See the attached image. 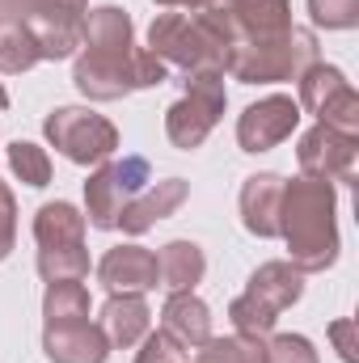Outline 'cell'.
Returning <instances> with one entry per match:
<instances>
[{"label":"cell","instance_id":"cell-21","mask_svg":"<svg viewBox=\"0 0 359 363\" xmlns=\"http://www.w3.org/2000/svg\"><path fill=\"white\" fill-rule=\"evenodd\" d=\"M157 271H161V287L165 291H194V283L207 271V258L194 241H170L157 254Z\"/></svg>","mask_w":359,"mask_h":363},{"label":"cell","instance_id":"cell-22","mask_svg":"<svg viewBox=\"0 0 359 363\" xmlns=\"http://www.w3.org/2000/svg\"><path fill=\"white\" fill-rule=\"evenodd\" d=\"M43 317H47V325L89 321V287H85L81 279L47 283V296H43Z\"/></svg>","mask_w":359,"mask_h":363},{"label":"cell","instance_id":"cell-31","mask_svg":"<svg viewBox=\"0 0 359 363\" xmlns=\"http://www.w3.org/2000/svg\"><path fill=\"white\" fill-rule=\"evenodd\" d=\"M153 4H161V9H186V13H199V9H207V4H216V0H153Z\"/></svg>","mask_w":359,"mask_h":363},{"label":"cell","instance_id":"cell-28","mask_svg":"<svg viewBox=\"0 0 359 363\" xmlns=\"http://www.w3.org/2000/svg\"><path fill=\"white\" fill-rule=\"evenodd\" d=\"M267 363H321L304 334H275L267 342Z\"/></svg>","mask_w":359,"mask_h":363},{"label":"cell","instance_id":"cell-8","mask_svg":"<svg viewBox=\"0 0 359 363\" xmlns=\"http://www.w3.org/2000/svg\"><path fill=\"white\" fill-rule=\"evenodd\" d=\"M43 135H47V144L60 157H68L72 165H85V169L110 161L114 148H118V127L106 114H93L89 106H60V110H51L43 118Z\"/></svg>","mask_w":359,"mask_h":363},{"label":"cell","instance_id":"cell-5","mask_svg":"<svg viewBox=\"0 0 359 363\" xmlns=\"http://www.w3.org/2000/svg\"><path fill=\"white\" fill-rule=\"evenodd\" d=\"M85 211L55 199L43 203L34 216V241H38V274L47 283L64 279H89V250H85Z\"/></svg>","mask_w":359,"mask_h":363},{"label":"cell","instance_id":"cell-20","mask_svg":"<svg viewBox=\"0 0 359 363\" xmlns=\"http://www.w3.org/2000/svg\"><path fill=\"white\" fill-rule=\"evenodd\" d=\"M161 330L186 347V351H194V347H203L207 338H211V308L194 296V291H170V300H165V308H161Z\"/></svg>","mask_w":359,"mask_h":363},{"label":"cell","instance_id":"cell-15","mask_svg":"<svg viewBox=\"0 0 359 363\" xmlns=\"http://www.w3.org/2000/svg\"><path fill=\"white\" fill-rule=\"evenodd\" d=\"M97 279L101 287L114 291H131V296H148L153 287H161V271H157V254L144 245H114L106 250V258L97 262Z\"/></svg>","mask_w":359,"mask_h":363},{"label":"cell","instance_id":"cell-14","mask_svg":"<svg viewBox=\"0 0 359 363\" xmlns=\"http://www.w3.org/2000/svg\"><path fill=\"white\" fill-rule=\"evenodd\" d=\"M224 13H228L233 47H258V43H270L296 26L292 0H224Z\"/></svg>","mask_w":359,"mask_h":363},{"label":"cell","instance_id":"cell-29","mask_svg":"<svg viewBox=\"0 0 359 363\" xmlns=\"http://www.w3.org/2000/svg\"><path fill=\"white\" fill-rule=\"evenodd\" d=\"M13 245H17V199L9 182L0 178V262L13 254Z\"/></svg>","mask_w":359,"mask_h":363},{"label":"cell","instance_id":"cell-18","mask_svg":"<svg viewBox=\"0 0 359 363\" xmlns=\"http://www.w3.org/2000/svg\"><path fill=\"white\" fill-rule=\"evenodd\" d=\"M43 355L51 363H106L110 342L101 325L72 321V325H47L43 330Z\"/></svg>","mask_w":359,"mask_h":363},{"label":"cell","instance_id":"cell-4","mask_svg":"<svg viewBox=\"0 0 359 363\" xmlns=\"http://www.w3.org/2000/svg\"><path fill=\"white\" fill-rule=\"evenodd\" d=\"M300 296H304V271H296L287 258L263 262L258 271L250 274L245 291L228 304L233 334H245V338H270V334H275V321H279Z\"/></svg>","mask_w":359,"mask_h":363},{"label":"cell","instance_id":"cell-24","mask_svg":"<svg viewBox=\"0 0 359 363\" xmlns=\"http://www.w3.org/2000/svg\"><path fill=\"white\" fill-rule=\"evenodd\" d=\"M34 64H43L38 43L17 26L0 17V72H30Z\"/></svg>","mask_w":359,"mask_h":363},{"label":"cell","instance_id":"cell-12","mask_svg":"<svg viewBox=\"0 0 359 363\" xmlns=\"http://www.w3.org/2000/svg\"><path fill=\"white\" fill-rule=\"evenodd\" d=\"M300 118H304V110L296 106V97H287V93L258 97L237 118V144H241V152H270L283 140H292Z\"/></svg>","mask_w":359,"mask_h":363},{"label":"cell","instance_id":"cell-27","mask_svg":"<svg viewBox=\"0 0 359 363\" xmlns=\"http://www.w3.org/2000/svg\"><path fill=\"white\" fill-rule=\"evenodd\" d=\"M136 363H190V351L178 347L165 330H148L136 351Z\"/></svg>","mask_w":359,"mask_h":363},{"label":"cell","instance_id":"cell-19","mask_svg":"<svg viewBox=\"0 0 359 363\" xmlns=\"http://www.w3.org/2000/svg\"><path fill=\"white\" fill-rule=\"evenodd\" d=\"M101 334L110 347L118 351H131L144 342V334L153 330V313H148V300L144 296H131V291H114L106 304H101Z\"/></svg>","mask_w":359,"mask_h":363},{"label":"cell","instance_id":"cell-11","mask_svg":"<svg viewBox=\"0 0 359 363\" xmlns=\"http://www.w3.org/2000/svg\"><path fill=\"white\" fill-rule=\"evenodd\" d=\"M296 85H300V97H296L300 110H309L317 123H326L343 135H359V93L343 68L317 60L313 68L300 72Z\"/></svg>","mask_w":359,"mask_h":363},{"label":"cell","instance_id":"cell-10","mask_svg":"<svg viewBox=\"0 0 359 363\" xmlns=\"http://www.w3.org/2000/svg\"><path fill=\"white\" fill-rule=\"evenodd\" d=\"M153 182V169L144 157H123V161H101L93 165L85 182V220L93 228H118L123 207Z\"/></svg>","mask_w":359,"mask_h":363},{"label":"cell","instance_id":"cell-9","mask_svg":"<svg viewBox=\"0 0 359 363\" xmlns=\"http://www.w3.org/2000/svg\"><path fill=\"white\" fill-rule=\"evenodd\" d=\"M228 106V89L220 72H190L186 77V93L165 110V135L182 152L203 148V140L216 131L220 114Z\"/></svg>","mask_w":359,"mask_h":363},{"label":"cell","instance_id":"cell-17","mask_svg":"<svg viewBox=\"0 0 359 363\" xmlns=\"http://www.w3.org/2000/svg\"><path fill=\"white\" fill-rule=\"evenodd\" d=\"M283 182L279 174H250L241 182V224L254 237H279V207H283Z\"/></svg>","mask_w":359,"mask_h":363},{"label":"cell","instance_id":"cell-6","mask_svg":"<svg viewBox=\"0 0 359 363\" xmlns=\"http://www.w3.org/2000/svg\"><path fill=\"white\" fill-rule=\"evenodd\" d=\"M317 64V34L304 26H292L287 34L258 43V47H233L228 55V72L241 85H283V81H300L304 68Z\"/></svg>","mask_w":359,"mask_h":363},{"label":"cell","instance_id":"cell-7","mask_svg":"<svg viewBox=\"0 0 359 363\" xmlns=\"http://www.w3.org/2000/svg\"><path fill=\"white\" fill-rule=\"evenodd\" d=\"M85 13L89 0H0V17L17 21L38 43L43 60H68L81 51Z\"/></svg>","mask_w":359,"mask_h":363},{"label":"cell","instance_id":"cell-26","mask_svg":"<svg viewBox=\"0 0 359 363\" xmlns=\"http://www.w3.org/2000/svg\"><path fill=\"white\" fill-rule=\"evenodd\" d=\"M313 26L326 30H355L359 26V0H309Z\"/></svg>","mask_w":359,"mask_h":363},{"label":"cell","instance_id":"cell-3","mask_svg":"<svg viewBox=\"0 0 359 363\" xmlns=\"http://www.w3.org/2000/svg\"><path fill=\"white\" fill-rule=\"evenodd\" d=\"M148 51L165 64L190 72H228V13L224 0L199 9V13H161L148 26Z\"/></svg>","mask_w":359,"mask_h":363},{"label":"cell","instance_id":"cell-23","mask_svg":"<svg viewBox=\"0 0 359 363\" xmlns=\"http://www.w3.org/2000/svg\"><path fill=\"white\" fill-rule=\"evenodd\" d=\"M194 363H267V338H207L203 347H194Z\"/></svg>","mask_w":359,"mask_h":363},{"label":"cell","instance_id":"cell-13","mask_svg":"<svg viewBox=\"0 0 359 363\" xmlns=\"http://www.w3.org/2000/svg\"><path fill=\"white\" fill-rule=\"evenodd\" d=\"M355 157H359V135H343L326 123H313L300 135V148H296L300 174L317 182H351L355 178Z\"/></svg>","mask_w":359,"mask_h":363},{"label":"cell","instance_id":"cell-32","mask_svg":"<svg viewBox=\"0 0 359 363\" xmlns=\"http://www.w3.org/2000/svg\"><path fill=\"white\" fill-rule=\"evenodd\" d=\"M4 106H9V93H4V85H0V110H4Z\"/></svg>","mask_w":359,"mask_h":363},{"label":"cell","instance_id":"cell-16","mask_svg":"<svg viewBox=\"0 0 359 363\" xmlns=\"http://www.w3.org/2000/svg\"><path fill=\"white\" fill-rule=\"evenodd\" d=\"M186 194H190V182L186 178H165V182H148L127 207H123V216H118V228L127 233V237H140V233H148L157 220H170L174 211H178L182 203H186Z\"/></svg>","mask_w":359,"mask_h":363},{"label":"cell","instance_id":"cell-1","mask_svg":"<svg viewBox=\"0 0 359 363\" xmlns=\"http://www.w3.org/2000/svg\"><path fill=\"white\" fill-rule=\"evenodd\" d=\"M165 81H170V68L148 47H136V26H131L127 9L97 4L85 13L72 85L89 101H118L127 93L157 89Z\"/></svg>","mask_w":359,"mask_h":363},{"label":"cell","instance_id":"cell-25","mask_svg":"<svg viewBox=\"0 0 359 363\" xmlns=\"http://www.w3.org/2000/svg\"><path fill=\"white\" fill-rule=\"evenodd\" d=\"M9 169L26 182V186L38 190V186L51 182V157H47V148H38L34 140H17V144H9Z\"/></svg>","mask_w":359,"mask_h":363},{"label":"cell","instance_id":"cell-30","mask_svg":"<svg viewBox=\"0 0 359 363\" xmlns=\"http://www.w3.org/2000/svg\"><path fill=\"white\" fill-rule=\"evenodd\" d=\"M330 338H334V347H338V355H343V363H359V347H355V321H351V317H338V321H330Z\"/></svg>","mask_w":359,"mask_h":363},{"label":"cell","instance_id":"cell-2","mask_svg":"<svg viewBox=\"0 0 359 363\" xmlns=\"http://www.w3.org/2000/svg\"><path fill=\"white\" fill-rule=\"evenodd\" d=\"M279 237L287 241V262L304 274H321L338 262V190L334 182L292 178L283 182Z\"/></svg>","mask_w":359,"mask_h":363}]
</instances>
